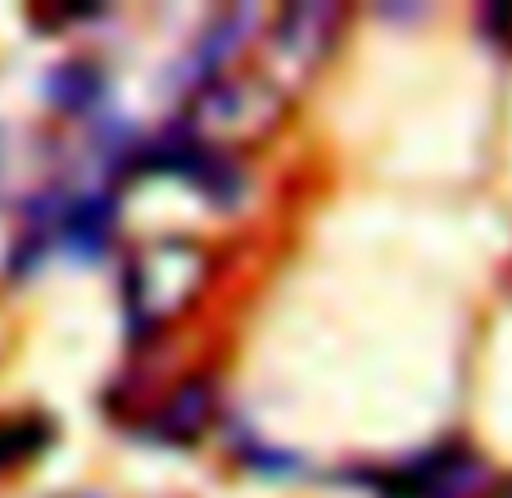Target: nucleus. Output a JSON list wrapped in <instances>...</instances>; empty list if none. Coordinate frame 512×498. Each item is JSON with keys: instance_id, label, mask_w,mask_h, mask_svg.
<instances>
[{"instance_id": "nucleus-1", "label": "nucleus", "mask_w": 512, "mask_h": 498, "mask_svg": "<svg viewBox=\"0 0 512 498\" xmlns=\"http://www.w3.org/2000/svg\"><path fill=\"white\" fill-rule=\"evenodd\" d=\"M204 286V254L191 240H155L150 249H141L127 268V317L132 326L168 322L173 313H182Z\"/></svg>"}, {"instance_id": "nucleus-2", "label": "nucleus", "mask_w": 512, "mask_h": 498, "mask_svg": "<svg viewBox=\"0 0 512 498\" xmlns=\"http://www.w3.org/2000/svg\"><path fill=\"white\" fill-rule=\"evenodd\" d=\"M340 23H345V14L336 5H290V10H281L277 23L268 28V46H263V82L277 96L309 82V73H318L322 59L336 46Z\"/></svg>"}, {"instance_id": "nucleus-3", "label": "nucleus", "mask_w": 512, "mask_h": 498, "mask_svg": "<svg viewBox=\"0 0 512 498\" xmlns=\"http://www.w3.org/2000/svg\"><path fill=\"white\" fill-rule=\"evenodd\" d=\"M481 485V462L467 449H435L408 467L377 476V489L386 498H467Z\"/></svg>"}, {"instance_id": "nucleus-4", "label": "nucleus", "mask_w": 512, "mask_h": 498, "mask_svg": "<svg viewBox=\"0 0 512 498\" xmlns=\"http://www.w3.org/2000/svg\"><path fill=\"white\" fill-rule=\"evenodd\" d=\"M277 91L268 82H236V77H213L195 91V123L223 136H250L259 132L268 109H277Z\"/></svg>"}, {"instance_id": "nucleus-5", "label": "nucleus", "mask_w": 512, "mask_h": 498, "mask_svg": "<svg viewBox=\"0 0 512 498\" xmlns=\"http://www.w3.org/2000/svg\"><path fill=\"white\" fill-rule=\"evenodd\" d=\"M259 32V19H254V10H227V14H218V19L209 23V32L200 37V46H195V55H191V64H195V82H213V77H227V64H232L236 55H241L245 46H250V37ZM195 87V91H200Z\"/></svg>"}, {"instance_id": "nucleus-6", "label": "nucleus", "mask_w": 512, "mask_h": 498, "mask_svg": "<svg viewBox=\"0 0 512 498\" xmlns=\"http://www.w3.org/2000/svg\"><path fill=\"white\" fill-rule=\"evenodd\" d=\"M209 422H213V390H209V381H186V385H177L164 403H159L155 435H164L168 444H195Z\"/></svg>"}, {"instance_id": "nucleus-7", "label": "nucleus", "mask_w": 512, "mask_h": 498, "mask_svg": "<svg viewBox=\"0 0 512 498\" xmlns=\"http://www.w3.org/2000/svg\"><path fill=\"white\" fill-rule=\"evenodd\" d=\"M100 91H105L100 73L91 64H78V59H73V64H59L55 73L46 77V100L59 105L64 114H87L100 100Z\"/></svg>"}, {"instance_id": "nucleus-8", "label": "nucleus", "mask_w": 512, "mask_h": 498, "mask_svg": "<svg viewBox=\"0 0 512 498\" xmlns=\"http://www.w3.org/2000/svg\"><path fill=\"white\" fill-rule=\"evenodd\" d=\"M46 422H0V467H14V462L32 458L37 449H46Z\"/></svg>"}, {"instance_id": "nucleus-9", "label": "nucleus", "mask_w": 512, "mask_h": 498, "mask_svg": "<svg viewBox=\"0 0 512 498\" xmlns=\"http://www.w3.org/2000/svg\"><path fill=\"white\" fill-rule=\"evenodd\" d=\"M508 498H512V489H508Z\"/></svg>"}]
</instances>
